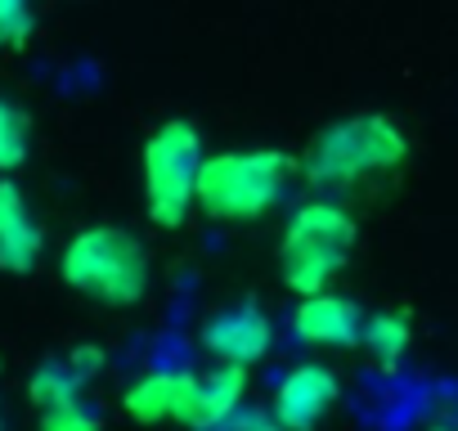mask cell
<instances>
[{"label":"cell","instance_id":"4","mask_svg":"<svg viewBox=\"0 0 458 431\" xmlns=\"http://www.w3.org/2000/svg\"><path fill=\"white\" fill-rule=\"evenodd\" d=\"M351 248H355L351 216L337 202H306L279 239V279L297 297L324 292L346 270Z\"/></svg>","mask_w":458,"mask_h":431},{"label":"cell","instance_id":"9","mask_svg":"<svg viewBox=\"0 0 458 431\" xmlns=\"http://www.w3.org/2000/svg\"><path fill=\"white\" fill-rule=\"evenodd\" d=\"M41 257V225L19 193L14 180H0V270L28 275Z\"/></svg>","mask_w":458,"mask_h":431},{"label":"cell","instance_id":"17","mask_svg":"<svg viewBox=\"0 0 458 431\" xmlns=\"http://www.w3.org/2000/svg\"><path fill=\"white\" fill-rule=\"evenodd\" d=\"M225 422H229V431H284V422L275 418V409L266 413V409H243V404H239Z\"/></svg>","mask_w":458,"mask_h":431},{"label":"cell","instance_id":"12","mask_svg":"<svg viewBox=\"0 0 458 431\" xmlns=\"http://www.w3.org/2000/svg\"><path fill=\"white\" fill-rule=\"evenodd\" d=\"M360 342L369 346V355H373V359H382V364H400V359L409 355L413 333H409L404 315H373V319L364 324Z\"/></svg>","mask_w":458,"mask_h":431},{"label":"cell","instance_id":"1","mask_svg":"<svg viewBox=\"0 0 458 431\" xmlns=\"http://www.w3.org/2000/svg\"><path fill=\"white\" fill-rule=\"evenodd\" d=\"M297 162L279 148H243V153H211L198 166L193 207H202L220 225H248L270 216L288 189Z\"/></svg>","mask_w":458,"mask_h":431},{"label":"cell","instance_id":"11","mask_svg":"<svg viewBox=\"0 0 458 431\" xmlns=\"http://www.w3.org/2000/svg\"><path fill=\"white\" fill-rule=\"evenodd\" d=\"M189 391H193V373H148V377H140L122 395V404L144 427L171 422V418L180 422L184 418V404H189Z\"/></svg>","mask_w":458,"mask_h":431},{"label":"cell","instance_id":"5","mask_svg":"<svg viewBox=\"0 0 458 431\" xmlns=\"http://www.w3.org/2000/svg\"><path fill=\"white\" fill-rule=\"evenodd\" d=\"M198 166H202V135L193 122L171 117L148 135V144H144V207L153 216V225L180 230L189 221Z\"/></svg>","mask_w":458,"mask_h":431},{"label":"cell","instance_id":"13","mask_svg":"<svg viewBox=\"0 0 458 431\" xmlns=\"http://www.w3.org/2000/svg\"><path fill=\"white\" fill-rule=\"evenodd\" d=\"M28 139H32L28 113L10 99H0V171H19L28 162Z\"/></svg>","mask_w":458,"mask_h":431},{"label":"cell","instance_id":"8","mask_svg":"<svg viewBox=\"0 0 458 431\" xmlns=\"http://www.w3.org/2000/svg\"><path fill=\"white\" fill-rule=\"evenodd\" d=\"M248 395V368L243 364H220L207 377H193L189 404H184V427L207 431V427H225V418L234 413Z\"/></svg>","mask_w":458,"mask_h":431},{"label":"cell","instance_id":"18","mask_svg":"<svg viewBox=\"0 0 458 431\" xmlns=\"http://www.w3.org/2000/svg\"><path fill=\"white\" fill-rule=\"evenodd\" d=\"M68 368L86 382V377H95V373L104 368V351H99V346H77V351L68 355Z\"/></svg>","mask_w":458,"mask_h":431},{"label":"cell","instance_id":"15","mask_svg":"<svg viewBox=\"0 0 458 431\" xmlns=\"http://www.w3.org/2000/svg\"><path fill=\"white\" fill-rule=\"evenodd\" d=\"M32 37V0H0V50H19Z\"/></svg>","mask_w":458,"mask_h":431},{"label":"cell","instance_id":"10","mask_svg":"<svg viewBox=\"0 0 458 431\" xmlns=\"http://www.w3.org/2000/svg\"><path fill=\"white\" fill-rule=\"evenodd\" d=\"M293 324H297V333H301L306 342H315V346H355L360 333H364L355 301H346V297H337V292H328V288L301 297Z\"/></svg>","mask_w":458,"mask_h":431},{"label":"cell","instance_id":"16","mask_svg":"<svg viewBox=\"0 0 458 431\" xmlns=\"http://www.w3.org/2000/svg\"><path fill=\"white\" fill-rule=\"evenodd\" d=\"M41 431H99V418L81 400H68L41 413Z\"/></svg>","mask_w":458,"mask_h":431},{"label":"cell","instance_id":"2","mask_svg":"<svg viewBox=\"0 0 458 431\" xmlns=\"http://www.w3.org/2000/svg\"><path fill=\"white\" fill-rule=\"evenodd\" d=\"M409 157V139L395 122L364 113V117H342L333 126H324L310 139L306 153V180L315 189H351L364 175L377 171H395Z\"/></svg>","mask_w":458,"mask_h":431},{"label":"cell","instance_id":"6","mask_svg":"<svg viewBox=\"0 0 458 431\" xmlns=\"http://www.w3.org/2000/svg\"><path fill=\"white\" fill-rule=\"evenodd\" d=\"M202 346L220 359V364H257L270 355L275 346V324L261 306L243 301V306H225L202 324Z\"/></svg>","mask_w":458,"mask_h":431},{"label":"cell","instance_id":"14","mask_svg":"<svg viewBox=\"0 0 458 431\" xmlns=\"http://www.w3.org/2000/svg\"><path fill=\"white\" fill-rule=\"evenodd\" d=\"M77 391H81V377L68 368V359H64V364H41V368L32 373V382H28V395H32L41 409L68 404V400H77Z\"/></svg>","mask_w":458,"mask_h":431},{"label":"cell","instance_id":"19","mask_svg":"<svg viewBox=\"0 0 458 431\" xmlns=\"http://www.w3.org/2000/svg\"><path fill=\"white\" fill-rule=\"evenodd\" d=\"M431 431H449V427H431Z\"/></svg>","mask_w":458,"mask_h":431},{"label":"cell","instance_id":"7","mask_svg":"<svg viewBox=\"0 0 458 431\" xmlns=\"http://www.w3.org/2000/svg\"><path fill=\"white\" fill-rule=\"evenodd\" d=\"M337 395H342V386L328 364H297L279 382L275 418L284 422V431H315L328 418V409L337 404Z\"/></svg>","mask_w":458,"mask_h":431},{"label":"cell","instance_id":"3","mask_svg":"<svg viewBox=\"0 0 458 431\" xmlns=\"http://www.w3.org/2000/svg\"><path fill=\"white\" fill-rule=\"evenodd\" d=\"M59 275L72 292L104 306H135L148 292V252L131 230L95 225L81 230L59 261Z\"/></svg>","mask_w":458,"mask_h":431}]
</instances>
